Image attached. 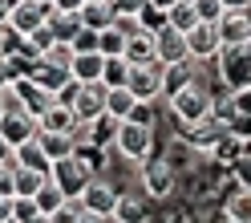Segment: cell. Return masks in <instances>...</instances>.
Here are the masks:
<instances>
[{"mask_svg": "<svg viewBox=\"0 0 251 223\" xmlns=\"http://www.w3.org/2000/svg\"><path fill=\"white\" fill-rule=\"evenodd\" d=\"M49 223H89L85 203H81V199H65V203H61L57 211H53V219H49Z\"/></svg>", "mask_w": 251, "mask_h": 223, "instance_id": "cell-32", "label": "cell"}, {"mask_svg": "<svg viewBox=\"0 0 251 223\" xmlns=\"http://www.w3.org/2000/svg\"><path fill=\"white\" fill-rule=\"evenodd\" d=\"M17 167V163H12ZM49 183V170H37V167H17V195H37V191Z\"/></svg>", "mask_w": 251, "mask_h": 223, "instance_id": "cell-27", "label": "cell"}, {"mask_svg": "<svg viewBox=\"0 0 251 223\" xmlns=\"http://www.w3.org/2000/svg\"><path fill=\"white\" fill-rule=\"evenodd\" d=\"M49 12H53V4H41V0H17V4L8 8V21H4V25H8L17 37H28L37 25L49 21Z\"/></svg>", "mask_w": 251, "mask_h": 223, "instance_id": "cell-11", "label": "cell"}, {"mask_svg": "<svg viewBox=\"0 0 251 223\" xmlns=\"http://www.w3.org/2000/svg\"><path fill=\"white\" fill-rule=\"evenodd\" d=\"M219 61V85H223L227 93H239L251 85V41L243 45H223V53L215 57Z\"/></svg>", "mask_w": 251, "mask_h": 223, "instance_id": "cell-3", "label": "cell"}, {"mask_svg": "<svg viewBox=\"0 0 251 223\" xmlns=\"http://www.w3.org/2000/svg\"><path fill=\"white\" fill-rule=\"evenodd\" d=\"M77 17H81V25H89V28H98V33H101V28L114 25V4H109V0H85Z\"/></svg>", "mask_w": 251, "mask_h": 223, "instance_id": "cell-24", "label": "cell"}, {"mask_svg": "<svg viewBox=\"0 0 251 223\" xmlns=\"http://www.w3.org/2000/svg\"><path fill=\"white\" fill-rule=\"evenodd\" d=\"M98 49L105 57H114V53H126V33H122V25L114 21L109 28H101V41H98Z\"/></svg>", "mask_w": 251, "mask_h": 223, "instance_id": "cell-33", "label": "cell"}, {"mask_svg": "<svg viewBox=\"0 0 251 223\" xmlns=\"http://www.w3.org/2000/svg\"><path fill=\"white\" fill-rule=\"evenodd\" d=\"M175 183H178V170L170 167L166 158L150 154L146 163H138V187H142L154 203H162V199H170V195H175Z\"/></svg>", "mask_w": 251, "mask_h": 223, "instance_id": "cell-4", "label": "cell"}, {"mask_svg": "<svg viewBox=\"0 0 251 223\" xmlns=\"http://www.w3.org/2000/svg\"><path fill=\"white\" fill-rule=\"evenodd\" d=\"M12 195H17V167L0 163V199H12Z\"/></svg>", "mask_w": 251, "mask_h": 223, "instance_id": "cell-37", "label": "cell"}, {"mask_svg": "<svg viewBox=\"0 0 251 223\" xmlns=\"http://www.w3.org/2000/svg\"><path fill=\"white\" fill-rule=\"evenodd\" d=\"M98 41H101V33H98V28L81 25V28L73 33V49H77V53H89V49H98Z\"/></svg>", "mask_w": 251, "mask_h": 223, "instance_id": "cell-35", "label": "cell"}, {"mask_svg": "<svg viewBox=\"0 0 251 223\" xmlns=\"http://www.w3.org/2000/svg\"><path fill=\"white\" fill-rule=\"evenodd\" d=\"M231 179L239 183V187H251V146H247V154L239 158V163L231 167Z\"/></svg>", "mask_w": 251, "mask_h": 223, "instance_id": "cell-39", "label": "cell"}, {"mask_svg": "<svg viewBox=\"0 0 251 223\" xmlns=\"http://www.w3.org/2000/svg\"><path fill=\"white\" fill-rule=\"evenodd\" d=\"M130 61H126V53H114V57H105V69H101V82L105 85H126L130 82Z\"/></svg>", "mask_w": 251, "mask_h": 223, "instance_id": "cell-30", "label": "cell"}, {"mask_svg": "<svg viewBox=\"0 0 251 223\" xmlns=\"http://www.w3.org/2000/svg\"><path fill=\"white\" fill-rule=\"evenodd\" d=\"M0 134H4L12 146H21V142H28V138L41 134V126H37V118L28 114V110H21L17 102L8 98V106L0 110Z\"/></svg>", "mask_w": 251, "mask_h": 223, "instance_id": "cell-9", "label": "cell"}, {"mask_svg": "<svg viewBox=\"0 0 251 223\" xmlns=\"http://www.w3.org/2000/svg\"><path fill=\"white\" fill-rule=\"evenodd\" d=\"M186 49H191V61H215L223 53V37H219L215 21H199L191 33H186Z\"/></svg>", "mask_w": 251, "mask_h": 223, "instance_id": "cell-10", "label": "cell"}, {"mask_svg": "<svg viewBox=\"0 0 251 223\" xmlns=\"http://www.w3.org/2000/svg\"><path fill=\"white\" fill-rule=\"evenodd\" d=\"M215 25H219L223 45H243V41H251V8H227Z\"/></svg>", "mask_w": 251, "mask_h": 223, "instance_id": "cell-14", "label": "cell"}, {"mask_svg": "<svg viewBox=\"0 0 251 223\" xmlns=\"http://www.w3.org/2000/svg\"><path fill=\"white\" fill-rule=\"evenodd\" d=\"M37 126H41V130H61V134H81V122H77V114H73L69 102H53L37 118Z\"/></svg>", "mask_w": 251, "mask_h": 223, "instance_id": "cell-16", "label": "cell"}, {"mask_svg": "<svg viewBox=\"0 0 251 223\" xmlns=\"http://www.w3.org/2000/svg\"><path fill=\"white\" fill-rule=\"evenodd\" d=\"M28 77H37V82H41L45 89H53V93H61V89L73 82V73H69L65 65H53V61H45V57H37L33 65H28Z\"/></svg>", "mask_w": 251, "mask_h": 223, "instance_id": "cell-17", "label": "cell"}, {"mask_svg": "<svg viewBox=\"0 0 251 223\" xmlns=\"http://www.w3.org/2000/svg\"><path fill=\"white\" fill-rule=\"evenodd\" d=\"M41 4H53V0H41Z\"/></svg>", "mask_w": 251, "mask_h": 223, "instance_id": "cell-49", "label": "cell"}, {"mask_svg": "<svg viewBox=\"0 0 251 223\" xmlns=\"http://www.w3.org/2000/svg\"><path fill=\"white\" fill-rule=\"evenodd\" d=\"M114 134H118V118H114V114H98L93 122H85V126H81V134H77V138H89L93 146L114 150Z\"/></svg>", "mask_w": 251, "mask_h": 223, "instance_id": "cell-19", "label": "cell"}, {"mask_svg": "<svg viewBox=\"0 0 251 223\" xmlns=\"http://www.w3.org/2000/svg\"><path fill=\"white\" fill-rule=\"evenodd\" d=\"M154 130L158 126H146V122H134V118H122L118 122V134H114V150L122 163H146V158L154 154V146H158V138H154Z\"/></svg>", "mask_w": 251, "mask_h": 223, "instance_id": "cell-1", "label": "cell"}, {"mask_svg": "<svg viewBox=\"0 0 251 223\" xmlns=\"http://www.w3.org/2000/svg\"><path fill=\"white\" fill-rule=\"evenodd\" d=\"M25 41H28V45H33V49H37V53H45V49H49V45L57 41V33H53V25H49V21H45V25H37V28H33V33H28Z\"/></svg>", "mask_w": 251, "mask_h": 223, "instance_id": "cell-34", "label": "cell"}, {"mask_svg": "<svg viewBox=\"0 0 251 223\" xmlns=\"http://www.w3.org/2000/svg\"><path fill=\"white\" fill-rule=\"evenodd\" d=\"M223 8H251V0H223Z\"/></svg>", "mask_w": 251, "mask_h": 223, "instance_id": "cell-45", "label": "cell"}, {"mask_svg": "<svg viewBox=\"0 0 251 223\" xmlns=\"http://www.w3.org/2000/svg\"><path fill=\"white\" fill-rule=\"evenodd\" d=\"M8 98L17 102L21 110H28L33 118H41L45 110H49V106L57 102V93H53V89H45V85L37 82V77H28V73H25V77H17V82L8 85Z\"/></svg>", "mask_w": 251, "mask_h": 223, "instance_id": "cell-7", "label": "cell"}, {"mask_svg": "<svg viewBox=\"0 0 251 223\" xmlns=\"http://www.w3.org/2000/svg\"><path fill=\"white\" fill-rule=\"evenodd\" d=\"M223 134H227V126L219 122L215 114L199 118V122H178V142H182V146H191V150H199V154H207Z\"/></svg>", "mask_w": 251, "mask_h": 223, "instance_id": "cell-8", "label": "cell"}, {"mask_svg": "<svg viewBox=\"0 0 251 223\" xmlns=\"http://www.w3.org/2000/svg\"><path fill=\"white\" fill-rule=\"evenodd\" d=\"M150 4H162V8H170V4H175V0H150Z\"/></svg>", "mask_w": 251, "mask_h": 223, "instance_id": "cell-47", "label": "cell"}, {"mask_svg": "<svg viewBox=\"0 0 251 223\" xmlns=\"http://www.w3.org/2000/svg\"><path fill=\"white\" fill-rule=\"evenodd\" d=\"M49 179L65 191L69 199H81V191L89 187V179H93V170H89V163H81L77 154H65V158H57V163L49 167Z\"/></svg>", "mask_w": 251, "mask_h": 223, "instance_id": "cell-6", "label": "cell"}, {"mask_svg": "<svg viewBox=\"0 0 251 223\" xmlns=\"http://www.w3.org/2000/svg\"><path fill=\"white\" fill-rule=\"evenodd\" d=\"M134 106H138V98L130 85H105V114H114L122 122V118H130Z\"/></svg>", "mask_w": 251, "mask_h": 223, "instance_id": "cell-23", "label": "cell"}, {"mask_svg": "<svg viewBox=\"0 0 251 223\" xmlns=\"http://www.w3.org/2000/svg\"><path fill=\"white\" fill-rule=\"evenodd\" d=\"M170 25H175L178 33H191V28L199 25V8H195V0H175V4H170Z\"/></svg>", "mask_w": 251, "mask_h": 223, "instance_id": "cell-29", "label": "cell"}, {"mask_svg": "<svg viewBox=\"0 0 251 223\" xmlns=\"http://www.w3.org/2000/svg\"><path fill=\"white\" fill-rule=\"evenodd\" d=\"M12 82H17V69H12V61H8V53H0V93H4Z\"/></svg>", "mask_w": 251, "mask_h": 223, "instance_id": "cell-41", "label": "cell"}, {"mask_svg": "<svg viewBox=\"0 0 251 223\" xmlns=\"http://www.w3.org/2000/svg\"><path fill=\"white\" fill-rule=\"evenodd\" d=\"M101 69H105V53L101 49H89V53H73V65H69V73H73V82H101Z\"/></svg>", "mask_w": 251, "mask_h": 223, "instance_id": "cell-18", "label": "cell"}, {"mask_svg": "<svg viewBox=\"0 0 251 223\" xmlns=\"http://www.w3.org/2000/svg\"><path fill=\"white\" fill-rule=\"evenodd\" d=\"M195 8H199V21H219L223 17V0H195Z\"/></svg>", "mask_w": 251, "mask_h": 223, "instance_id": "cell-38", "label": "cell"}, {"mask_svg": "<svg viewBox=\"0 0 251 223\" xmlns=\"http://www.w3.org/2000/svg\"><path fill=\"white\" fill-rule=\"evenodd\" d=\"M33 199H37V207H41V219H53V211H57V207H61V203H65L69 195H65V191H61V187H57L53 179H49V183H45V187L37 191V195H33Z\"/></svg>", "mask_w": 251, "mask_h": 223, "instance_id": "cell-28", "label": "cell"}, {"mask_svg": "<svg viewBox=\"0 0 251 223\" xmlns=\"http://www.w3.org/2000/svg\"><path fill=\"white\" fill-rule=\"evenodd\" d=\"M37 138H41V146H45V154H49L53 163L73 154V146H77V134H61V130H41Z\"/></svg>", "mask_w": 251, "mask_h": 223, "instance_id": "cell-25", "label": "cell"}, {"mask_svg": "<svg viewBox=\"0 0 251 223\" xmlns=\"http://www.w3.org/2000/svg\"><path fill=\"white\" fill-rule=\"evenodd\" d=\"M8 4H17V0H8Z\"/></svg>", "mask_w": 251, "mask_h": 223, "instance_id": "cell-50", "label": "cell"}, {"mask_svg": "<svg viewBox=\"0 0 251 223\" xmlns=\"http://www.w3.org/2000/svg\"><path fill=\"white\" fill-rule=\"evenodd\" d=\"M8 219L12 223H37L41 219V207L33 195H12L8 199Z\"/></svg>", "mask_w": 251, "mask_h": 223, "instance_id": "cell-26", "label": "cell"}, {"mask_svg": "<svg viewBox=\"0 0 251 223\" xmlns=\"http://www.w3.org/2000/svg\"><path fill=\"white\" fill-rule=\"evenodd\" d=\"M154 53H158L162 65H175V61H191V49H186V33H178L175 25H166L154 33Z\"/></svg>", "mask_w": 251, "mask_h": 223, "instance_id": "cell-13", "label": "cell"}, {"mask_svg": "<svg viewBox=\"0 0 251 223\" xmlns=\"http://www.w3.org/2000/svg\"><path fill=\"white\" fill-rule=\"evenodd\" d=\"M81 4H85V0H53L57 12H81Z\"/></svg>", "mask_w": 251, "mask_h": 223, "instance_id": "cell-43", "label": "cell"}, {"mask_svg": "<svg viewBox=\"0 0 251 223\" xmlns=\"http://www.w3.org/2000/svg\"><path fill=\"white\" fill-rule=\"evenodd\" d=\"M162 73H166V65L154 57V61H146V65H134V69H130V82H126V85L134 89V98L158 102V98H162Z\"/></svg>", "mask_w": 251, "mask_h": 223, "instance_id": "cell-12", "label": "cell"}, {"mask_svg": "<svg viewBox=\"0 0 251 223\" xmlns=\"http://www.w3.org/2000/svg\"><path fill=\"white\" fill-rule=\"evenodd\" d=\"M138 25L146 28V33H158V28H166L170 25V8H162V4H142V12H138Z\"/></svg>", "mask_w": 251, "mask_h": 223, "instance_id": "cell-31", "label": "cell"}, {"mask_svg": "<svg viewBox=\"0 0 251 223\" xmlns=\"http://www.w3.org/2000/svg\"><path fill=\"white\" fill-rule=\"evenodd\" d=\"M231 98H235V110H239V114H251V85L239 89V93H231Z\"/></svg>", "mask_w": 251, "mask_h": 223, "instance_id": "cell-42", "label": "cell"}, {"mask_svg": "<svg viewBox=\"0 0 251 223\" xmlns=\"http://www.w3.org/2000/svg\"><path fill=\"white\" fill-rule=\"evenodd\" d=\"M114 219L118 223H138V219H154V199L146 191H138V195H118V207H114Z\"/></svg>", "mask_w": 251, "mask_h": 223, "instance_id": "cell-15", "label": "cell"}, {"mask_svg": "<svg viewBox=\"0 0 251 223\" xmlns=\"http://www.w3.org/2000/svg\"><path fill=\"white\" fill-rule=\"evenodd\" d=\"M223 219L227 223H251V187H239L235 183L223 199Z\"/></svg>", "mask_w": 251, "mask_h": 223, "instance_id": "cell-20", "label": "cell"}, {"mask_svg": "<svg viewBox=\"0 0 251 223\" xmlns=\"http://www.w3.org/2000/svg\"><path fill=\"white\" fill-rule=\"evenodd\" d=\"M130 118H134V122H146V126H158V102L138 98V106L130 110Z\"/></svg>", "mask_w": 251, "mask_h": 223, "instance_id": "cell-36", "label": "cell"}, {"mask_svg": "<svg viewBox=\"0 0 251 223\" xmlns=\"http://www.w3.org/2000/svg\"><path fill=\"white\" fill-rule=\"evenodd\" d=\"M8 8H12V4H8V0H0V25H4V21H8Z\"/></svg>", "mask_w": 251, "mask_h": 223, "instance_id": "cell-46", "label": "cell"}, {"mask_svg": "<svg viewBox=\"0 0 251 223\" xmlns=\"http://www.w3.org/2000/svg\"><path fill=\"white\" fill-rule=\"evenodd\" d=\"M12 150H17V146H12V142L0 134V163H12Z\"/></svg>", "mask_w": 251, "mask_h": 223, "instance_id": "cell-44", "label": "cell"}, {"mask_svg": "<svg viewBox=\"0 0 251 223\" xmlns=\"http://www.w3.org/2000/svg\"><path fill=\"white\" fill-rule=\"evenodd\" d=\"M158 53H154V33H146V28H138V33L126 37V61L130 65H146V61H154Z\"/></svg>", "mask_w": 251, "mask_h": 223, "instance_id": "cell-21", "label": "cell"}, {"mask_svg": "<svg viewBox=\"0 0 251 223\" xmlns=\"http://www.w3.org/2000/svg\"><path fill=\"white\" fill-rule=\"evenodd\" d=\"M0 45H4V25H0Z\"/></svg>", "mask_w": 251, "mask_h": 223, "instance_id": "cell-48", "label": "cell"}, {"mask_svg": "<svg viewBox=\"0 0 251 223\" xmlns=\"http://www.w3.org/2000/svg\"><path fill=\"white\" fill-rule=\"evenodd\" d=\"M109 4H114V17H138L146 0H109Z\"/></svg>", "mask_w": 251, "mask_h": 223, "instance_id": "cell-40", "label": "cell"}, {"mask_svg": "<svg viewBox=\"0 0 251 223\" xmlns=\"http://www.w3.org/2000/svg\"><path fill=\"white\" fill-rule=\"evenodd\" d=\"M12 163H17V167H37V170H49V167H53V158L45 154L41 138H28V142H21V146L12 150Z\"/></svg>", "mask_w": 251, "mask_h": 223, "instance_id": "cell-22", "label": "cell"}, {"mask_svg": "<svg viewBox=\"0 0 251 223\" xmlns=\"http://www.w3.org/2000/svg\"><path fill=\"white\" fill-rule=\"evenodd\" d=\"M118 195H122V187H118V183H109L105 174H93V179H89V187L81 191V203H85L89 223H98V219H114Z\"/></svg>", "mask_w": 251, "mask_h": 223, "instance_id": "cell-5", "label": "cell"}, {"mask_svg": "<svg viewBox=\"0 0 251 223\" xmlns=\"http://www.w3.org/2000/svg\"><path fill=\"white\" fill-rule=\"evenodd\" d=\"M166 106H170V114H175V122H199V118H207L215 110V89L199 77V82L182 85L178 93H170Z\"/></svg>", "mask_w": 251, "mask_h": 223, "instance_id": "cell-2", "label": "cell"}]
</instances>
